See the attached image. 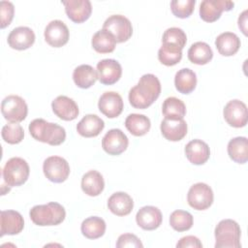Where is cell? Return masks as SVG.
I'll list each match as a JSON object with an SVG mask.
<instances>
[{
  "label": "cell",
  "instance_id": "1",
  "mask_svg": "<svg viewBox=\"0 0 248 248\" xmlns=\"http://www.w3.org/2000/svg\"><path fill=\"white\" fill-rule=\"evenodd\" d=\"M161 83L152 74L143 75L137 85L129 91V102L132 107L144 109L150 107L160 96Z\"/></svg>",
  "mask_w": 248,
  "mask_h": 248
},
{
  "label": "cell",
  "instance_id": "2",
  "mask_svg": "<svg viewBox=\"0 0 248 248\" xmlns=\"http://www.w3.org/2000/svg\"><path fill=\"white\" fill-rule=\"evenodd\" d=\"M29 133L33 139L49 145H59L66 139L65 129L43 118H36L29 124Z\"/></svg>",
  "mask_w": 248,
  "mask_h": 248
},
{
  "label": "cell",
  "instance_id": "3",
  "mask_svg": "<svg viewBox=\"0 0 248 248\" xmlns=\"http://www.w3.org/2000/svg\"><path fill=\"white\" fill-rule=\"evenodd\" d=\"M29 216L37 226H57L64 221L66 211L60 203L48 202L33 206L29 211Z\"/></svg>",
  "mask_w": 248,
  "mask_h": 248
},
{
  "label": "cell",
  "instance_id": "4",
  "mask_svg": "<svg viewBox=\"0 0 248 248\" xmlns=\"http://www.w3.org/2000/svg\"><path fill=\"white\" fill-rule=\"evenodd\" d=\"M216 248H239L241 230L239 225L232 219H225L218 223L214 231Z\"/></svg>",
  "mask_w": 248,
  "mask_h": 248
},
{
  "label": "cell",
  "instance_id": "5",
  "mask_svg": "<svg viewBox=\"0 0 248 248\" xmlns=\"http://www.w3.org/2000/svg\"><path fill=\"white\" fill-rule=\"evenodd\" d=\"M30 173L28 163L20 157H13L9 159L3 170L2 177L9 187H16L24 184Z\"/></svg>",
  "mask_w": 248,
  "mask_h": 248
},
{
  "label": "cell",
  "instance_id": "6",
  "mask_svg": "<svg viewBox=\"0 0 248 248\" xmlns=\"http://www.w3.org/2000/svg\"><path fill=\"white\" fill-rule=\"evenodd\" d=\"M1 112L6 120L12 123L23 121L28 113V107L25 101L17 95H9L1 103Z\"/></svg>",
  "mask_w": 248,
  "mask_h": 248
},
{
  "label": "cell",
  "instance_id": "7",
  "mask_svg": "<svg viewBox=\"0 0 248 248\" xmlns=\"http://www.w3.org/2000/svg\"><path fill=\"white\" fill-rule=\"evenodd\" d=\"M214 195L212 189L205 183L199 182L192 185L187 194L189 205L196 210H205L213 202Z\"/></svg>",
  "mask_w": 248,
  "mask_h": 248
},
{
  "label": "cell",
  "instance_id": "8",
  "mask_svg": "<svg viewBox=\"0 0 248 248\" xmlns=\"http://www.w3.org/2000/svg\"><path fill=\"white\" fill-rule=\"evenodd\" d=\"M43 170L49 181L62 183L70 174V166L64 158L60 156H50L44 161Z\"/></svg>",
  "mask_w": 248,
  "mask_h": 248
},
{
  "label": "cell",
  "instance_id": "9",
  "mask_svg": "<svg viewBox=\"0 0 248 248\" xmlns=\"http://www.w3.org/2000/svg\"><path fill=\"white\" fill-rule=\"evenodd\" d=\"M103 29L110 32L115 38L116 43L128 41L133 34L131 21L122 15H112L108 16L103 24Z\"/></svg>",
  "mask_w": 248,
  "mask_h": 248
},
{
  "label": "cell",
  "instance_id": "10",
  "mask_svg": "<svg viewBox=\"0 0 248 248\" xmlns=\"http://www.w3.org/2000/svg\"><path fill=\"white\" fill-rule=\"evenodd\" d=\"M234 3L230 0H204L200 5V16L206 22H214L225 11H231Z\"/></svg>",
  "mask_w": 248,
  "mask_h": 248
},
{
  "label": "cell",
  "instance_id": "11",
  "mask_svg": "<svg viewBox=\"0 0 248 248\" xmlns=\"http://www.w3.org/2000/svg\"><path fill=\"white\" fill-rule=\"evenodd\" d=\"M224 118L226 122L234 128H241L247 124V107L240 100H232L224 108Z\"/></svg>",
  "mask_w": 248,
  "mask_h": 248
},
{
  "label": "cell",
  "instance_id": "12",
  "mask_svg": "<svg viewBox=\"0 0 248 248\" xmlns=\"http://www.w3.org/2000/svg\"><path fill=\"white\" fill-rule=\"evenodd\" d=\"M46 42L53 47H61L69 41L70 32L67 25L59 19L51 20L45 28Z\"/></svg>",
  "mask_w": 248,
  "mask_h": 248
},
{
  "label": "cell",
  "instance_id": "13",
  "mask_svg": "<svg viewBox=\"0 0 248 248\" xmlns=\"http://www.w3.org/2000/svg\"><path fill=\"white\" fill-rule=\"evenodd\" d=\"M98 79L101 83L111 85L116 83L122 75L120 63L114 59H103L97 64Z\"/></svg>",
  "mask_w": 248,
  "mask_h": 248
},
{
  "label": "cell",
  "instance_id": "14",
  "mask_svg": "<svg viewBox=\"0 0 248 248\" xmlns=\"http://www.w3.org/2000/svg\"><path fill=\"white\" fill-rule=\"evenodd\" d=\"M128 144L129 140L120 129L109 130L102 140V147L109 155L123 153L127 149Z\"/></svg>",
  "mask_w": 248,
  "mask_h": 248
},
{
  "label": "cell",
  "instance_id": "15",
  "mask_svg": "<svg viewBox=\"0 0 248 248\" xmlns=\"http://www.w3.org/2000/svg\"><path fill=\"white\" fill-rule=\"evenodd\" d=\"M61 3L68 17L75 23L84 22L91 16L92 6L89 0H63Z\"/></svg>",
  "mask_w": 248,
  "mask_h": 248
},
{
  "label": "cell",
  "instance_id": "16",
  "mask_svg": "<svg viewBox=\"0 0 248 248\" xmlns=\"http://www.w3.org/2000/svg\"><path fill=\"white\" fill-rule=\"evenodd\" d=\"M98 108L107 117L115 118L121 114L124 108L122 97L113 91L105 92L99 99Z\"/></svg>",
  "mask_w": 248,
  "mask_h": 248
},
{
  "label": "cell",
  "instance_id": "17",
  "mask_svg": "<svg viewBox=\"0 0 248 248\" xmlns=\"http://www.w3.org/2000/svg\"><path fill=\"white\" fill-rule=\"evenodd\" d=\"M163 216L160 209L156 206L146 205L141 207L136 215L137 224L145 231H153L162 224Z\"/></svg>",
  "mask_w": 248,
  "mask_h": 248
},
{
  "label": "cell",
  "instance_id": "18",
  "mask_svg": "<svg viewBox=\"0 0 248 248\" xmlns=\"http://www.w3.org/2000/svg\"><path fill=\"white\" fill-rule=\"evenodd\" d=\"M51 108L54 114L65 121L76 119L79 112L77 103L64 95L56 97L51 103Z\"/></svg>",
  "mask_w": 248,
  "mask_h": 248
},
{
  "label": "cell",
  "instance_id": "19",
  "mask_svg": "<svg viewBox=\"0 0 248 248\" xmlns=\"http://www.w3.org/2000/svg\"><path fill=\"white\" fill-rule=\"evenodd\" d=\"M8 45L17 50H24L33 46L35 42L34 31L26 26L14 28L8 36Z\"/></svg>",
  "mask_w": 248,
  "mask_h": 248
},
{
  "label": "cell",
  "instance_id": "20",
  "mask_svg": "<svg viewBox=\"0 0 248 248\" xmlns=\"http://www.w3.org/2000/svg\"><path fill=\"white\" fill-rule=\"evenodd\" d=\"M0 235H15L21 232L24 228V220L21 214L16 210H2Z\"/></svg>",
  "mask_w": 248,
  "mask_h": 248
},
{
  "label": "cell",
  "instance_id": "21",
  "mask_svg": "<svg viewBox=\"0 0 248 248\" xmlns=\"http://www.w3.org/2000/svg\"><path fill=\"white\" fill-rule=\"evenodd\" d=\"M161 133L170 141L181 140L187 134V123L184 119H167L161 122Z\"/></svg>",
  "mask_w": 248,
  "mask_h": 248
},
{
  "label": "cell",
  "instance_id": "22",
  "mask_svg": "<svg viewBox=\"0 0 248 248\" xmlns=\"http://www.w3.org/2000/svg\"><path fill=\"white\" fill-rule=\"evenodd\" d=\"M185 155L190 163L203 165L210 156V149L206 142L202 140H193L185 146Z\"/></svg>",
  "mask_w": 248,
  "mask_h": 248
},
{
  "label": "cell",
  "instance_id": "23",
  "mask_svg": "<svg viewBox=\"0 0 248 248\" xmlns=\"http://www.w3.org/2000/svg\"><path fill=\"white\" fill-rule=\"evenodd\" d=\"M108 209L116 216H126L134 207L133 199L125 192H116L108 200Z\"/></svg>",
  "mask_w": 248,
  "mask_h": 248
},
{
  "label": "cell",
  "instance_id": "24",
  "mask_svg": "<svg viewBox=\"0 0 248 248\" xmlns=\"http://www.w3.org/2000/svg\"><path fill=\"white\" fill-rule=\"evenodd\" d=\"M104 128V120L96 114H86L77 125L78 133L84 138L97 137Z\"/></svg>",
  "mask_w": 248,
  "mask_h": 248
},
{
  "label": "cell",
  "instance_id": "25",
  "mask_svg": "<svg viewBox=\"0 0 248 248\" xmlns=\"http://www.w3.org/2000/svg\"><path fill=\"white\" fill-rule=\"evenodd\" d=\"M105 188V181L103 175L97 170H89L82 175L81 178V189L82 191L90 196H99Z\"/></svg>",
  "mask_w": 248,
  "mask_h": 248
},
{
  "label": "cell",
  "instance_id": "26",
  "mask_svg": "<svg viewBox=\"0 0 248 248\" xmlns=\"http://www.w3.org/2000/svg\"><path fill=\"white\" fill-rule=\"evenodd\" d=\"M215 46L221 55L232 56L238 51L240 39L232 32H224L216 38Z\"/></svg>",
  "mask_w": 248,
  "mask_h": 248
},
{
  "label": "cell",
  "instance_id": "27",
  "mask_svg": "<svg viewBox=\"0 0 248 248\" xmlns=\"http://www.w3.org/2000/svg\"><path fill=\"white\" fill-rule=\"evenodd\" d=\"M73 79L78 87L82 89L89 88L98 79L97 71L90 65H79L73 72Z\"/></svg>",
  "mask_w": 248,
  "mask_h": 248
},
{
  "label": "cell",
  "instance_id": "28",
  "mask_svg": "<svg viewBox=\"0 0 248 248\" xmlns=\"http://www.w3.org/2000/svg\"><path fill=\"white\" fill-rule=\"evenodd\" d=\"M230 158L238 164H245L248 160V140L245 137H236L228 143Z\"/></svg>",
  "mask_w": 248,
  "mask_h": 248
},
{
  "label": "cell",
  "instance_id": "29",
  "mask_svg": "<svg viewBox=\"0 0 248 248\" xmlns=\"http://www.w3.org/2000/svg\"><path fill=\"white\" fill-rule=\"evenodd\" d=\"M174 85L178 92L182 94H190L197 85V76L194 71L189 68L180 69L174 77Z\"/></svg>",
  "mask_w": 248,
  "mask_h": 248
},
{
  "label": "cell",
  "instance_id": "30",
  "mask_svg": "<svg viewBox=\"0 0 248 248\" xmlns=\"http://www.w3.org/2000/svg\"><path fill=\"white\" fill-rule=\"evenodd\" d=\"M126 129L136 137H141L148 133L151 127L150 119L139 113H131L125 120Z\"/></svg>",
  "mask_w": 248,
  "mask_h": 248
},
{
  "label": "cell",
  "instance_id": "31",
  "mask_svg": "<svg viewBox=\"0 0 248 248\" xmlns=\"http://www.w3.org/2000/svg\"><path fill=\"white\" fill-rule=\"evenodd\" d=\"M93 48L99 53H110L114 50L116 41L113 35L106 29L97 31L91 40Z\"/></svg>",
  "mask_w": 248,
  "mask_h": 248
},
{
  "label": "cell",
  "instance_id": "32",
  "mask_svg": "<svg viewBox=\"0 0 248 248\" xmlns=\"http://www.w3.org/2000/svg\"><path fill=\"white\" fill-rule=\"evenodd\" d=\"M213 57V51L204 42H197L188 49V59L197 65H205Z\"/></svg>",
  "mask_w": 248,
  "mask_h": 248
},
{
  "label": "cell",
  "instance_id": "33",
  "mask_svg": "<svg viewBox=\"0 0 248 248\" xmlns=\"http://www.w3.org/2000/svg\"><path fill=\"white\" fill-rule=\"evenodd\" d=\"M82 234L89 239H97L104 235L106 232V222L98 216L86 218L80 227Z\"/></svg>",
  "mask_w": 248,
  "mask_h": 248
},
{
  "label": "cell",
  "instance_id": "34",
  "mask_svg": "<svg viewBox=\"0 0 248 248\" xmlns=\"http://www.w3.org/2000/svg\"><path fill=\"white\" fill-rule=\"evenodd\" d=\"M162 112L167 119H183L186 114V106L180 99L169 97L163 103Z\"/></svg>",
  "mask_w": 248,
  "mask_h": 248
},
{
  "label": "cell",
  "instance_id": "35",
  "mask_svg": "<svg viewBox=\"0 0 248 248\" xmlns=\"http://www.w3.org/2000/svg\"><path fill=\"white\" fill-rule=\"evenodd\" d=\"M194 219L191 213L185 210H174L170 216V225L176 232H185L192 228Z\"/></svg>",
  "mask_w": 248,
  "mask_h": 248
},
{
  "label": "cell",
  "instance_id": "36",
  "mask_svg": "<svg viewBox=\"0 0 248 248\" xmlns=\"http://www.w3.org/2000/svg\"><path fill=\"white\" fill-rule=\"evenodd\" d=\"M187 42V36L185 32L178 27L168 28L162 37V45H168L179 49H183Z\"/></svg>",
  "mask_w": 248,
  "mask_h": 248
},
{
  "label": "cell",
  "instance_id": "37",
  "mask_svg": "<svg viewBox=\"0 0 248 248\" xmlns=\"http://www.w3.org/2000/svg\"><path fill=\"white\" fill-rule=\"evenodd\" d=\"M182 58V50L168 45H162L158 50L159 61L166 66H173L180 62Z\"/></svg>",
  "mask_w": 248,
  "mask_h": 248
},
{
  "label": "cell",
  "instance_id": "38",
  "mask_svg": "<svg viewBox=\"0 0 248 248\" xmlns=\"http://www.w3.org/2000/svg\"><path fill=\"white\" fill-rule=\"evenodd\" d=\"M1 134L3 140L10 144L19 143L24 138L23 128L17 123L10 122L9 124L4 125Z\"/></svg>",
  "mask_w": 248,
  "mask_h": 248
},
{
  "label": "cell",
  "instance_id": "39",
  "mask_svg": "<svg viewBox=\"0 0 248 248\" xmlns=\"http://www.w3.org/2000/svg\"><path fill=\"white\" fill-rule=\"evenodd\" d=\"M195 4V0H173L170 2V10L175 16L186 18L194 12Z\"/></svg>",
  "mask_w": 248,
  "mask_h": 248
},
{
  "label": "cell",
  "instance_id": "40",
  "mask_svg": "<svg viewBox=\"0 0 248 248\" xmlns=\"http://www.w3.org/2000/svg\"><path fill=\"white\" fill-rule=\"evenodd\" d=\"M15 7L14 4L10 1H1L0 2V16H1V28L9 26L14 18Z\"/></svg>",
  "mask_w": 248,
  "mask_h": 248
},
{
  "label": "cell",
  "instance_id": "41",
  "mask_svg": "<svg viewBox=\"0 0 248 248\" xmlns=\"http://www.w3.org/2000/svg\"><path fill=\"white\" fill-rule=\"evenodd\" d=\"M117 248H125V247H134V248H141L143 247L140 239L133 234V233H124L121 234L116 242Z\"/></svg>",
  "mask_w": 248,
  "mask_h": 248
},
{
  "label": "cell",
  "instance_id": "42",
  "mask_svg": "<svg viewBox=\"0 0 248 248\" xmlns=\"http://www.w3.org/2000/svg\"><path fill=\"white\" fill-rule=\"evenodd\" d=\"M177 248H202V244L201 240L194 235H187L179 239L176 243Z\"/></svg>",
  "mask_w": 248,
  "mask_h": 248
},
{
  "label": "cell",
  "instance_id": "43",
  "mask_svg": "<svg viewBox=\"0 0 248 248\" xmlns=\"http://www.w3.org/2000/svg\"><path fill=\"white\" fill-rule=\"evenodd\" d=\"M247 10H245L238 17V27L241 29L243 34L247 36Z\"/></svg>",
  "mask_w": 248,
  "mask_h": 248
}]
</instances>
